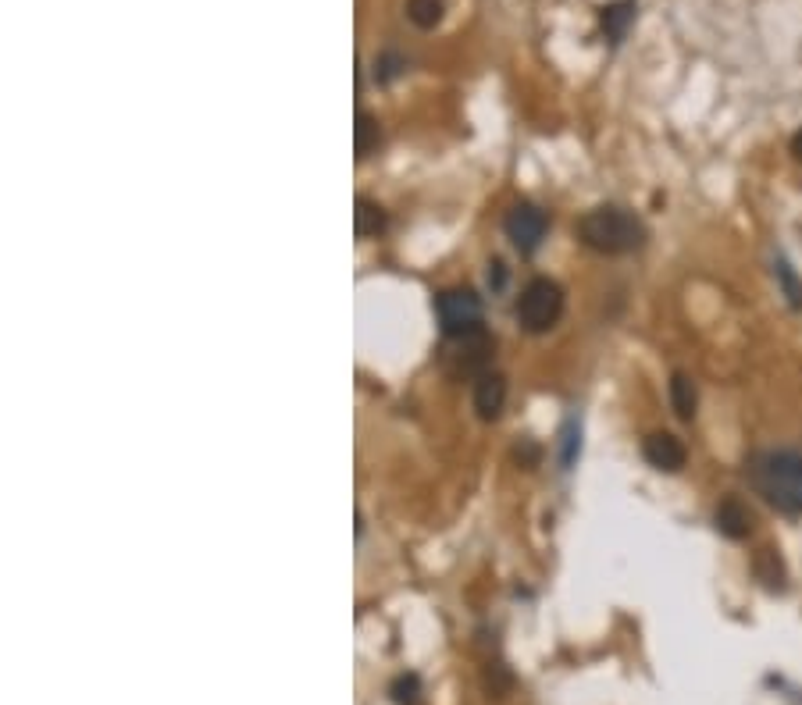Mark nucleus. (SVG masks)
I'll return each mask as SVG.
<instances>
[{
	"label": "nucleus",
	"instance_id": "obj_14",
	"mask_svg": "<svg viewBox=\"0 0 802 705\" xmlns=\"http://www.w3.org/2000/svg\"><path fill=\"white\" fill-rule=\"evenodd\" d=\"M578 456H582V428L571 417L564 424V431H560V463H564V470H571L578 463Z\"/></svg>",
	"mask_w": 802,
	"mask_h": 705
},
{
	"label": "nucleus",
	"instance_id": "obj_10",
	"mask_svg": "<svg viewBox=\"0 0 802 705\" xmlns=\"http://www.w3.org/2000/svg\"><path fill=\"white\" fill-rule=\"evenodd\" d=\"M671 406H674V414H678L681 421H692V417H696V406H699L696 385H692V378H688V374H681V371L671 378Z\"/></svg>",
	"mask_w": 802,
	"mask_h": 705
},
{
	"label": "nucleus",
	"instance_id": "obj_15",
	"mask_svg": "<svg viewBox=\"0 0 802 705\" xmlns=\"http://www.w3.org/2000/svg\"><path fill=\"white\" fill-rule=\"evenodd\" d=\"M378 139H382V129H378V118L368 111L357 114V157H368L371 150L378 146Z\"/></svg>",
	"mask_w": 802,
	"mask_h": 705
},
{
	"label": "nucleus",
	"instance_id": "obj_11",
	"mask_svg": "<svg viewBox=\"0 0 802 705\" xmlns=\"http://www.w3.org/2000/svg\"><path fill=\"white\" fill-rule=\"evenodd\" d=\"M631 22H635V0H617V4L603 8V29H606V36H610L614 43L624 40V33H628Z\"/></svg>",
	"mask_w": 802,
	"mask_h": 705
},
{
	"label": "nucleus",
	"instance_id": "obj_12",
	"mask_svg": "<svg viewBox=\"0 0 802 705\" xmlns=\"http://www.w3.org/2000/svg\"><path fill=\"white\" fill-rule=\"evenodd\" d=\"M756 577H760L767 588H785V567H781V556L774 549H763L756 556Z\"/></svg>",
	"mask_w": 802,
	"mask_h": 705
},
{
	"label": "nucleus",
	"instance_id": "obj_17",
	"mask_svg": "<svg viewBox=\"0 0 802 705\" xmlns=\"http://www.w3.org/2000/svg\"><path fill=\"white\" fill-rule=\"evenodd\" d=\"M393 695H396V702H414V698H418V677H414V673H410V677H400V681H396V688H393Z\"/></svg>",
	"mask_w": 802,
	"mask_h": 705
},
{
	"label": "nucleus",
	"instance_id": "obj_8",
	"mask_svg": "<svg viewBox=\"0 0 802 705\" xmlns=\"http://www.w3.org/2000/svg\"><path fill=\"white\" fill-rule=\"evenodd\" d=\"M503 403H507V381L496 371H482L475 381V410L482 421H496L503 414Z\"/></svg>",
	"mask_w": 802,
	"mask_h": 705
},
{
	"label": "nucleus",
	"instance_id": "obj_18",
	"mask_svg": "<svg viewBox=\"0 0 802 705\" xmlns=\"http://www.w3.org/2000/svg\"><path fill=\"white\" fill-rule=\"evenodd\" d=\"M400 65H403L400 57H393V54L382 57V61H375V79L378 82H389L393 75H400Z\"/></svg>",
	"mask_w": 802,
	"mask_h": 705
},
{
	"label": "nucleus",
	"instance_id": "obj_9",
	"mask_svg": "<svg viewBox=\"0 0 802 705\" xmlns=\"http://www.w3.org/2000/svg\"><path fill=\"white\" fill-rule=\"evenodd\" d=\"M353 225H357V235L361 239H375L389 228V214L378 207L368 196H357V211H353Z\"/></svg>",
	"mask_w": 802,
	"mask_h": 705
},
{
	"label": "nucleus",
	"instance_id": "obj_2",
	"mask_svg": "<svg viewBox=\"0 0 802 705\" xmlns=\"http://www.w3.org/2000/svg\"><path fill=\"white\" fill-rule=\"evenodd\" d=\"M578 239H582L589 250L606 253V257H624V253L642 250L646 243V225L635 211L628 207H617V203H603V207H592L589 214H582L578 221Z\"/></svg>",
	"mask_w": 802,
	"mask_h": 705
},
{
	"label": "nucleus",
	"instance_id": "obj_6",
	"mask_svg": "<svg viewBox=\"0 0 802 705\" xmlns=\"http://www.w3.org/2000/svg\"><path fill=\"white\" fill-rule=\"evenodd\" d=\"M642 456H646L649 467L678 474L688 460V449L678 435H671V431H656V435H649L646 442H642Z\"/></svg>",
	"mask_w": 802,
	"mask_h": 705
},
{
	"label": "nucleus",
	"instance_id": "obj_16",
	"mask_svg": "<svg viewBox=\"0 0 802 705\" xmlns=\"http://www.w3.org/2000/svg\"><path fill=\"white\" fill-rule=\"evenodd\" d=\"M778 278H781V285H785V292H788V303L799 310L802 307V282L792 275V268H788L785 260H778Z\"/></svg>",
	"mask_w": 802,
	"mask_h": 705
},
{
	"label": "nucleus",
	"instance_id": "obj_3",
	"mask_svg": "<svg viewBox=\"0 0 802 705\" xmlns=\"http://www.w3.org/2000/svg\"><path fill=\"white\" fill-rule=\"evenodd\" d=\"M435 314H439L442 335L453 342H467L482 335V296L475 289H446L435 300Z\"/></svg>",
	"mask_w": 802,
	"mask_h": 705
},
{
	"label": "nucleus",
	"instance_id": "obj_1",
	"mask_svg": "<svg viewBox=\"0 0 802 705\" xmlns=\"http://www.w3.org/2000/svg\"><path fill=\"white\" fill-rule=\"evenodd\" d=\"M749 485L770 510L785 517H802V453L795 449H767L756 453L745 467Z\"/></svg>",
	"mask_w": 802,
	"mask_h": 705
},
{
	"label": "nucleus",
	"instance_id": "obj_13",
	"mask_svg": "<svg viewBox=\"0 0 802 705\" xmlns=\"http://www.w3.org/2000/svg\"><path fill=\"white\" fill-rule=\"evenodd\" d=\"M407 18L418 29H435L442 22V0H407Z\"/></svg>",
	"mask_w": 802,
	"mask_h": 705
},
{
	"label": "nucleus",
	"instance_id": "obj_19",
	"mask_svg": "<svg viewBox=\"0 0 802 705\" xmlns=\"http://www.w3.org/2000/svg\"><path fill=\"white\" fill-rule=\"evenodd\" d=\"M792 154H795V161H799V164H802V129H799V132H795V136H792Z\"/></svg>",
	"mask_w": 802,
	"mask_h": 705
},
{
	"label": "nucleus",
	"instance_id": "obj_5",
	"mask_svg": "<svg viewBox=\"0 0 802 705\" xmlns=\"http://www.w3.org/2000/svg\"><path fill=\"white\" fill-rule=\"evenodd\" d=\"M503 232H507V239L521 253H535L549 232V218L535 203H514L507 211V218H503Z\"/></svg>",
	"mask_w": 802,
	"mask_h": 705
},
{
	"label": "nucleus",
	"instance_id": "obj_4",
	"mask_svg": "<svg viewBox=\"0 0 802 705\" xmlns=\"http://www.w3.org/2000/svg\"><path fill=\"white\" fill-rule=\"evenodd\" d=\"M560 314H564V289L553 278H532L524 285L521 300H517V325L524 332H549L560 321Z\"/></svg>",
	"mask_w": 802,
	"mask_h": 705
},
{
	"label": "nucleus",
	"instance_id": "obj_7",
	"mask_svg": "<svg viewBox=\"0 0 802 705\" xmlns=\"http://www.w3.org/2000/svg\"><path fill=\"white\" fill-rule=\"evenodd\" d=\"M713 520H717V531H721L724 538H731V542H742V538H749V535H753V527H756L753 510H749V506H745L738 495H728V499L717 506Z\"/></svg>",
	"mask_w": 802,
	"mask_h": 705
}]
</instances>
